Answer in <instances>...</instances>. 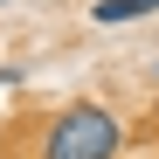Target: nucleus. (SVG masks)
Returning a JSON list of instances; mask_svg holds the SVG:
<instances>
[{
	"label": "nucleus",
	"mask_w": 159,
	"mask_h": 159,
	"mask_svg": "<svg viewBox=\"0 0 159 159\" xmlns=\"http://www.w3.org/2000/svg\"><path fill=\"white\" fill-rule=\"evenodd\" d=\"M118 152H125V125L111 104H69L42 131V159H118Z\"/></svg>",
	"instance_id": "f257e3e1"
},
{
	"label": "nucleus",
	"mask_w": 159,
	"mask_h": 159,
	"mask_svg": "<svg viewBox=\"0 0 159 159\" xmlns=\"http://www.w3.org/2000/svg\"><path fill=\"white\" fill-rule=\"evenodd\" d=\"M152 14H159V0H97L90 7L97 28H125V21H152Z\"/></svg>",
	"instance_id": "f03ea898"
},
{
	"label": "nucleus",
	"mask_w": 159,
	"mask_h": 159,
	"mask_svg": "<svg viewBox=\"0 0 159 159\" xmlns=\"http://www.w3.org/2000/svg\"><path fill=\"white\" fill-rule=\"evenodd\" d=\"M14 83H28V69H21V62H0V90H14Z\"/></svg>",
	"instance_id": "7ed1b4c3"
},
{
	"label": "nucleus",
	"mask_w": 159,
	"mask_h": 159,
	"mask_svg": "<svg viewBox=\"0 0 159 159\" xmlns=\"http://www.w3.org/2000/svg\"><path fill=\"white\" fill-rule=\"evenodd\" d=\"M0 7H7V0H0Z\"/></svg>",
	"instance_id": "20e7f679"
}]
</instances>
